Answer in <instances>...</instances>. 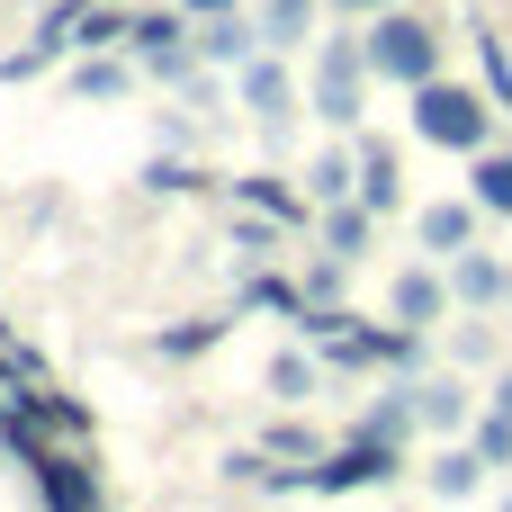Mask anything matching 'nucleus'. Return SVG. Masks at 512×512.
<instances>
[{
  "label": "nucleus",
  "instance_id": "obj_21",
  "mask_svg": "<svg viewBox=\"0 0 512 512\" xmlns=\"http://www.w3.org/2000/svg\"><path fill=\"white\" fill-rule=\"evenodd\" d=\"M252 18H261V45H279V54H297V45L324 36V0H261Z\"/></svg>",
  "mask_w": 512,
  "mask_h": 512
},
{
  "label": "nucleus",
  "instance_id": "obj_24",
  "mask_svg": "<svg viewBox=\"0 0 512 512\" xmlns=\"http://www.w3.org/2000/svg\"><path fill=\"white\" fill-rule=\"evenodd\" d=\"M225 333H234V315H189V324H162L144 351H153V360H198V351H216Z\"/></svg>",
  "mask_w": 512,
  "mask_h": 512
},
{
  "label": "nucleus",
  "instance_id": "obj_23",
  "mask_svg": "<svg viewBox=\"0 0 512 512\" xmlns=\"http://www.w3.org/2000/svg\"><path fill=\"white\" fill-rule=\"evenodd\" d=\"M468 198L512 225V144H477V153H468Z\"/></svg>",
  "mask_w": 512,
  "mask_h": 512
},
{
  "label": "nucleus",
  "instance_id": "obj_20",
  "mask_svg": "<svg viewBox=\"0 0 512 512\" xmlns=\"http://www.w3.org/2000/svg\"><path fill=\"white\" fill-rule=\"evenodd\" d=\"M315 243L342 252V261H360V252L378 243V216H369L360 198H333V207H315Z\"/></svg>",
  "mask_w": 512,
  "mask_h": 512
},
{
  "label": "nucleus",
  "instance_id": "obj_35",
  "mask_svg": "<svg viewBox=\"0 0 512 512\" xmlns=\"http://www.w3.org/2000/svg\"><path fill=\"white\" fill-rule=\"evenodd\" d=\"M333 18H369V9H387V0H324Z\"/></svg>",
  "mask_w": 512,
  "mask_h": 512
},
{
  "label": "nucleus",
  "instance_id": "obj_1",
  "mask_svg": "<svg viewBox=\"0 0 512 512\" xmlns=\"http://www.w3.org/2000/svg\"><path fill=\"white\" fill-rule=\"evenodd\" d=\"M360 54H369L378 90H414V81L450 72V36H441V27H432L414 0H387V9H369V18H360Z\"/></svg>",
  "mask_w": 512,
  "mask_h": 512
},
{
  "label": "nucleus",
  "instance_id": "obj_32",
  "mask_svg": "<svg viewBox=\"0 0 512 512\" xmlns=\"http://www.w3.org/2000/svg\"><path fill=\"white\" fill-rule=\"evenodd\" d=\"M198 126H207V117H189V108L171 99V108L153 117V144H171V153H189V144H198Z\"/></svg>",
  "mask_w": 512,
  "mask_h": 512
},
{
  "label": "nucleus",
  "instance_id": "obj_16",
  "mask_svg": "<svg viewBox=\"0 0 512 512\" xmlns=\"http://www.w3.org/2000/svg\"><path fill=\"white\" fill-rule=\"evenodd\" d=\"M252 54H261V18H243V9L198 18V63H207V72H234V63H252Z\"/></svg>",
  "mask_w": 512,
  "mask_h": 512
},
{
  "label": "nucleus",
  "instance_id": "obj_17",
  "mask_svg": "<svg viewBox=\"0 0 512 512\" xmlns=\"http://www.w3.org/2000/svg\"><path fill=\"white\" fill-rule=\"evenodd\" d=\"M324 378H333V369H324V360H315L306 342H288V351H279V360L261 369V387H270V405H315V396H324Z\"/></svg>",
  "mask_w": 512,
  "mask_h": 512
},
{
  "label": "nucleus",
  "instance_id": "obj_4",
  "mask_svg": "<svg viewBox=\"0 0 512 512\" xmlns=\"http://www.w3.org/2000/svg\"><path fill=\"white\" fill-rule=\"evenodd\" d=\"M396 468H405V450H396V441H369V432H351L342 450H315V459H306V504H333V495L396 486Z\"/></svg>",
  "mask_w": 512,
  "mask_h": 512
},
{
  "label": "nucleus",
  "instance_id": "obj_11",
  "mask_svg": "<svg viewBox=\"0 0 512 512\" xmlns=\"http://www.w3.org/2000/svg\"><path fill=\"white\" fill-rule=\"evenodd\" d=\"M135 81H144V63L126 54V45H99V54H72V72H63V90L81 99V108H117V99H135Z\"/></svg>",
  "mask_w": 512,
  "mask_h": 512
},
{
  "label": "nucleus",
  "instance_id": "obj_15",
  "mask_svg": "<svg viewBox=\"0 0 512 512\" xmlns=\"http://www.w3.org/2000/svg\"><path fill=\"white\" fill-rule=\"evenodd\" d=\"M198 45V27H189V9L171 0V9H144L135 0V18H126V54L135 63H153V54H189Z\"/></svg>",
  "mask_w": 512,
  "mask_h": 512
},
{
  "label": "nucleus",
  "instance_id": "obj_2",
  "mask_svg": "<svg viewBox=\"0 0 512 512\" xmlns=\"http://www.w3.org/2000/svg\"><path fill=\"white\" fill-rule=\"evenodd\" d=\"M369 90H378V72H369V54H360V18L324 27V36H315V72H306V108L324 117V135H360Z\"/></svg>",
  "mask_w": 512,
  "mask_h": 512
},
{
  "label": "nucleus",
  "instance_id": "obj_28",
  "mask_svg": "<svg viewBox=\"0 0 512 512\" xmlns=\"http://www.w3.org/2000/svg\"><path fill=\"white\" fill-rule=\"evenodd\" d=\"M450 360H459L468 378H486V369L504 360V342H495V324H486V315H468V324L450 333Z\"/></svg>",
  "mask_w": 512,
  "mask_h": 512
},
{
  "label": "nucleus",
  "instance_id": "obj_5",
  "mask_svg": "<svg viewBox=\"0 0 512 512\" xmlns=\"http://www.w3.org/2000/svg\"><path fill=\"white\" fill-rule=\"evenodd\" d=\"M297 99H306V90H297V72H288V54H279V45H261L252 63H234V108H243V117L270 135V144H288Z\"/></svg>",
  "mask_w": 512,
  "mask_h": 512
},
{
  "label": "nucleus",
  "instance_id": "obj_8",
  "mask_svg": "<svg viewBox=\"0 0 512 512\" xmlns=\"http://www.w3.org/2000/svg\"><path fill=\"white\" fill-rule=\"evenodd\" d=\"M405 396H414V423L423 432H441V441H459L468 423H477V378L468 369H423V378H405Z\"/></svg>",
  "mask_w": 512,
  "mask_h": 512
},
{
  "label": "nucleus",
  "instance_id": "obj_12",
  "mask_svg": "<svg viewBox=\"0 0 512 512\" xmlns=\"http://www.w3.org/2000/svg\"><path fill=\"white\" fill-rule=\"evenodd\" d=\"M351 144H360V189H351V198L387 225V216L405 207V153H396L387 135H351Z\"/></svg>",
  "mask_w": 512,
  "mask_h": 512
},
{
  "label": "nucleus",
  "instance_id": "obj_18",
  "mask_svg": "<svg viewBox=\"0 0 512 512\" xmlns=\"http://www.w3.org/2000/svg\"><path fill=\"white\" fill-rule=\"evenodd\" d=\"M135 180H144V198H207V189H225L207 162H189V153H171V144H162V153H153Z\"/></svg>",
  "mask_w": 512,
  "mask_h": 512
},
{
  "label": "nucleus",
  "instance_id": "obj_29",
  "mask_svg": "<svg viewBox=\"0 0 512 512\" xmlns=\"http://www.w3.org/2000/svg\"><path fill=\"white\" fill-rule=\"evenodd\" d=\"M297 288H306V306H342V288H351V261H342V252H315Z\"/></svg>",
  "mask_w": 512,
  "mask_h": 512
},
{
  "label": "nucleus",
  "instance_id": "obj_7",
  "mask_svg": "<svg viewBox=\"0 0 512 512\" xmlns=\"http://www.w3.org/2000/svg\"><path fill=\"white\" fill-rule=\"evenodd\" d=\"M387 315L396 324H423V333H441L450 315H459V297H450V270L423 252V261H396V279H387Z\"/></svg>",
  "mask_w": 512,
  "mask_h": 512
},
{
  "label": "nucleus",
  "instance_id": "obj_25",
  "mask_svg": "<svg viewBox=\"0 0 512 512\" xmlns=\"http://www.w3.org/2000/svg\"><path fill=\"white\" fill-rule=\"evenodd\" d=\"M243 306H261V315L297 324V315H306V288H297V279H279V270L261 261V270H243Z\"/></svg>",
  "mask_w": 512,
  "mask_h": 512
},
{
  "label": "nucleus",
  "instance_id": "obj_30",
  "mask_svg": "<svg viewBox=\"0 0 512 512\" xmlns=\"http://www.w3.org/2000/svg\"><path fill=\"white\" fill-rule=\"evenodd\" d=\"M468 441H477V459H486V468H512V414H495V405H477Z\"/></svg>",
  "mask_w": 512,
  "mask_h": 512
},
{
  "label": "nucleus",
  "instance_id": "obj_10",
  "mask_svg": "<svg viewBox=\"0 0 512 512\" xmlns=\"http://www.w3.org/2000/svg\"><path fill=\"white\" fill-rule=\"evenodd\" d=\"M225 198H234V207H252V216H279L288 234H297V225L315 216V198H306V180H288V171H270V162H252V171H234V180H225Z\"/></svg>",
  "mask_w": 512,
  "mask_h": 512
},
{
  "label": "nucleus",
  "instance_id": "obj_31",
  "mask_svg": "<svg viewBox=\"0 0 512 512\" xmlns=\"http://www.w3.org/2000/svg\"><path fill=\"white\" fill-rule=\"evenodd\" d=\"M252 441H261V450H279V459H297V468L324 450V432H315V423H297V414H288V423H270V432H252Z\"/></svg>",
  "mask_w": 512,
  "mask_h": 512
},
{
  "label": "nucleus",
  "instance_id": "obj_27",
  "mask_svg": "<svg viewBox=\"0 0 512 512\" xmlns=\"http://www.w3.org/2000/svg\"><path fill=\"white\" fill-rule=\"evenodd\" d=\"M234 252H243V270L279 261V252H288V225H279V216H252V207H234Z\"/></svg>",
  "mask_w": 512,
  "mask_h": 512
},
{
  "label": "nucleus",
  "instance_id": "obj_19",
  "mask_svg": "<svg viewBox=\"0 0 512 512\" xmlns=\"http://www.w3.org/2000/svg\"><path fill=\"white\" fill-rule=\"evenodd\" d=\"M297 180H306V198H315V207L351 198V189H360V144H351V135H333V144H324V153H315Z\"/></svg>",
  "mask_w": 512,
  "mask_h": 512
},
{
  "label": "nucleus",
  "instance_id": "obj_9",
  "mask_svg": "<svg viewBox=\"0 0 512 512\" xmlns=\"http://www.w3.org/2000/svg\"><path fill=\"white\" fill-rule=\"evenodd\" d=\"M441 270H450V297H459V315H504V306H512V261H504V252L468 243V252H450Z\"/></svg>",
  "mask_w": 512,
  "mask_h": 512
},
{
  "label": "nucleus",
  "instance_id": "obj_33",
  "mask_svg": "<svg viewBox=\"0 0 512 512\" xmlns=\"http://www.w3.org/2000/svg\"><path fill=\"white\" fill-rule=\"evenodd\" d=\"M477 405H495V414H512V360H495V369H486V396H477Z\"/></svg>",
  "mask_w": 512,
  "mask_h": 512
},
{
  "label": "nucleus",
  "instance_id": "obj_14",
  "mask_svg": "<svg viewBox=\"0 0 512 512\" xmlns=\"http://www.w3.org/2000/svg\"><path fill=\"white\" fill-rule=\"evenodd\" d=\"M423 495H432V504H477V495H486V459H477V441H468V432L432 450V468H423Z\"/></svg>",
  "mask_w": 512,
  "mask_h": 512
},
{
  "label": "nucleus",
  "instance_id": "obj_26",
  "mask_svg": "<svg viewBox=\"0 0 512 512\" xmlns=\"http://www.w3.org/2000/svg\"><path fill=\"white\" fill-rule=\"evenodd\" d=\"M351 432H369V441H396V450H405V441L423 432V423H414V396H405V378H396V387H387V396H378V405H369Z\"/></svg>",
  "mask_w": 512,
  "mask_h": 512
},
{
  "label": "nucleus",
  "instance_id": "obj_22",
  "mask_svg": "<svg viewBox=\"0 0 512 512\" xmlns=\"http://www.w3.org/2000/svg\"><path fill=\"white\" fill-rule=\"evenodd\" d=\"M468 54H477V72H486V99L512 117V36L495 18H468Z\"/></svg>",
  "mask_w": 512,
  "mask_h": 512
},
{
  "label": "nucleus",
  "instance_id": "obj_6",
  "mask_svg": "<svg viewBox=\"0 0 512 512\" xmlns=\"http://www.w3.org/2000/svg\"><path fill=\"white\" fill-rule=\"evenodd\" d=\"M27 486H36V504H54V512H99L108 504V477H99L72 441H63V450L45 441V450L27 459Z\"/></svg>",
  "mask_w": 512,
  "mask_h": 512
},
{
  "label": "nucleus",
  "instance_id": "obj_13",
  "mask_svg": "<svg viewBox=\"0 0 512 512\" xmlns=\"http://www.w3.org/2000/svg\"><path fill=\"white\" fill-rule=\"evenodd\" d=\"M477 234H486V207H477V198H432V207L414 216V243H423L432 261H450V252H468Z\"/></svg>",
  "mask_w": 512,
  "mask_h": 512
},
{
  "label": "nucleus",
  "instance_id": "obj_3",
  "mask_svg": "<svg viewBox=\"0 0 512 512\" xmlns=\"http://www.w3.org/2000/svg\"><path fill=\"white\" fill-rule=\"evenodd\" d=\"M405 99H414V108H405L414 135L441 144V153H459V162H468L477 144H495V117H504V108L486 99V81H450V72H432V81H414Z\"/></svg>",
  "mask_w": 512,
  "mask_h": 512
},
{
  "label": "nucleus",
  "instance_id": "obj_34",
  "mask_svg": "<svg viewBox=\"0 0 512 512\" xmlns=\"http://www.w3.org/2000/svg\"><path fill=\"white\" fill-rule=\"evenodd\" d=\"M180 9H189V27H198V18H225V9H243V0H180Z\"/></svg>",
  "mask_w": 512,
  "mask_h": 512
}]
</instances>
